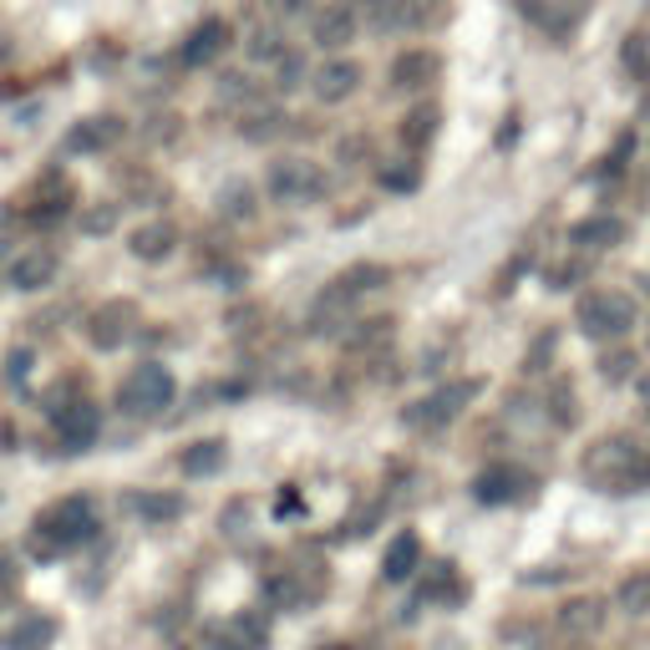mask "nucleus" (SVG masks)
Wrapping results in <instances>:
<instances>
[{"label": "nucleus", "mask_w": 650, "mask_h": 650, "mask_svg": "<svg viewBox=\"0 0 650 650\" xmlns=\"http://www.w3.org/2000/svg\"><path fill=\"white\" fill-rule=\"evenodd\" d=\"M640 468H646V453H640V443H625V437L590 447V458H585V478L605 493H625L630 483L640 488Z\"/></svg>", "instance_id": "obj_1"}, {"label": "nucleus", "mask_w": 650, "mask_h": 650, "mask_svg": "<svg viewBox=\"0 0 650 650\" xmlns=\"http://www.w3.org/2000/svg\"><path fill=\"white\" fill-rule=\"evenodd\" d=\"M92 529H97V518H92L87 498L57 503V508L36 523V554H61V549H76L82 539H92Z\"/></svg>", "instance_id": "obj_2"}, {"label": "nucleus", "mask_w": 650, "mask_h": 650, "mask_svg": "<svg viewBox=\"0 0 650 650\" xmlns=\"http://www.w3.org/2000/svg\"><path fill=\"white\" fill-rule=\"evenodd\" d=\"M636 325V300L621 296V290H594L590 300H579V330L585 336H625Z\"/></svg>", "instance_id": "obj_3"}, {"label": "nucleus", "mask_w": 650, "mask_h": 650, "mask_svg": "<svg viewBox=\"0 0 650 650\" xmlns=\"http://www.w3.org/2000/svg\"><path fill=\"white\" fill-rule=\"evenodd\" d=\"M118 401L128 407V412H162L168 401H173V376L162 366H137L128 382H122V392H118Z\"/></svg>", "instance_id": "obj_4"}, {"label": "nucleus", "mask_w": 650, "mask_h": 650, "mask_svg": "<svg viewBox=\"0 0 650 650\" xmlns=\"http://www.w3.org/2000/svg\"><path fill=\"white\" fill-rule=\"evenodd\" d=\"M325 189H330V178H325L315 162H300V158L275 162V173H269V193H275V198H290V204L321 198Z\"/></svg>", "instance_id": "obj_5"}, {"label": "nucleus", "mask_w": 650, "mask_h": 650, "mask_svg": "<svg viewBox=\"0 0 650 650\" xmlns=\"http://www.w3.org/2000/svg\"><path fill=\"white\" fill-rule=\"evenodd\" d=\"M57 428H61L67 453H87V447L97 443V432H103V407H92V401H72V407H61Z\"/></svg>", "instance_id": "obj_6"}, {"label": "nucleus", "mask_w": 650, "mask_h": 650, "mask_svg": "<svg viewBox=\"0 0 650 650\" xmlns=\"http://www.w3.org/2000/svg\"><path fill=\"white\" fill-rule=\"evenodd\" d=\"M128 330H133V305L128 300H107L103 311L87 321V340L103 346V351H118L122 340H128Z\"/></svg>", "instance_id": "obj_7"}, {"label": "nucleus", "mask_w": 650, "mask_h": 650, "mask_svg": "<svg viewBox=\"0 0 650 650\" xmlns=\"http://www.w3.org/2000/svg\"><path fill=\"white\" fill-rule=\"evenodd\" d=\"M437 72H443V61L432 57V51H401V57L392 61V87L397 92H422Z\"/></svg>", "instance_id": "obj_8"}, {"label": "nucleus", "mask_w": 650, "mask_h": 650, "mask_svg": "<svg viewBox=\"0 0 650 650\" xmlns=\"http://www.w3.org/2000/svg\"><path fill=\"white\" fill-rule=\"evenodd\" d=\"M478 397V382H453V386H443L432 401H422V412H412V422H428V428H443L447 417L458 412L462 401H473Z\"/></svg>", "instance_id": "obj_9"}, {"label": "nucleus", "mask_w": 650, "mask_h": 650, "mask_svg": "<svg viewBox=\"0 0 650 650\" xmlns=\"http://www.w3.org/2000/svg\"><path fill=\"white\" fill-rule=\"evenodd\" d=\"M361 82V67L356 61H325L321 72H315V97L321 103H346Z\"/></svg>", "instance_id": "obj_10"}, {"label": "nucleus", "mask_w": 650, "mask_h": 650, "mask_svg": "<svg viewBox=\"0 0 650 650\" xmlns=\"http://www.w3.org/2000/svg\"><path fill=\"white\" fill-rule=\"evenodd\" d=\"M229 46V21H204L183 46V67H208Z\"/></svg>", "instance_id": "obj_11"}, {"label": "nucleus", "mask_w": 650, "mask_h": 650, "mask_svg": "<svg viewBox=\"0 0 650 650\" xmlns=\"http://www.w3.org/2000/svg\"><path fill=\"white\" fill-rule=\"evenodd\" d=\"M351 36H356V15L346 11V5H325V11L315 15V46H325V51H340Z\"/></svg>", "instance_id": "obj_12"}, {"label": "nucleus", "mask_w": 650, "mask_h": 650, "mask_svg": "<svg viewBox=\"0 0 650 650\" xmlns=\"http://www.w3.org/2000/svg\"><path fill=\"white\" fill-rule=\"evenodd\" d=\"M523 5H529V11L544 21V31H554V36H564L579 15L590 11V0H523Z\"/></svg>", "instance_id": "obj_13"}, {"label": "nucleus", "mask_w": 650, "mask_h": 650, "mask_svg": "<svg viewBox=\"0 0 650 650\" xmlns=\"http://www.w3.org/2000/svg\"><path fill=\"white\" fill-rule=\"evenodd\" d=\"M118 137H122L118 118H92V122H82V128H72L67 153H97V148H107V143H118Z\"/></svg>", "instance_id": "obj_14"}, {"label": "nucleus", "mask_w": 650, "mask_h": 650, "mask_svg": "<svg viewBox=\"0 0 650 650\" xmlns=\"http://www.w3.org/2000/svg\"><path fill=\"white\" fill-rule=\"evenodd\" d=\"M51 275H57V260L46 250H31V254H21L11 265V285L15 290H41V285H51Z\"/></svg>", "instance_id": "obj_15"}, {"label": "nucleus", "mask_w": 650, "mask_h": 650, "mask_svg": "<svg viewBox=\"0 0 650 650\" xmlns=\"http://www.w3.org/2000/svg\"><path fill=\"white\" fill-rule=\"evenodd\" d=\"M417 559H422L417 533H397V539H392V549H386V559H382V575L392 579V585H401V579L417 569Z\"/></svg>", "instance_id": "obj_16"}, {"label": "nucleus", "mask_w": 650, "mask_h": 650, "mask_svg": "<svg viewBox=\"0 0 650 650\" xmlns=\"http://www.w3.org/2000/svg\"><path fill=\"white\" fill-rule=\"evenodd\" d=\"M559 625L564 630H569V636H590V630H600V625H605V605H600V600H569V605L559 610Z\"/></svg>", "instance_id": "obj_17"}, {"label": "nucleus", "mask_w": 650, "mask_h": 650, "mask_svg": "<svg viewBox=\"0 0 650 650\" xmlns=\"http://www.w3.org/2000/svg\"><path fill=\"white\" fill-rule=\"evenodd\" d=\"M51 636H57V625L46 621V615H21V625L5 636V650H46Z\"/></svg>", "instance_id": "obj_18"}, {"label": "nucleus", "mask_w": 650, "mask_h": 650, "mask_svg": "<svg viewBox=\"0 0 650 650\" xmlns=\"http://www.w3.org/2000/svg\"><path fill=\"white\" fill-rule=\"evenodd\" d=\"M173 244H178L173 224H143V229L133 234V254H137V260H168Z\"/></svg>", "instance_id": "obj_19"}, {"label": "nucleus", "mask_w": 650, "mask_h": 650, "mask_svg": "<svg viewBox=\"0 0 650 650\" xmlns=\"http://www.w3.org/2000/svg\"><path fill=\"white\" fill-rule=\"evenodd\" d=\"M473 493H478V503H508L518 493V473L514 468H488V473H478Z\"/></svg>", "instance_id": "obj_20"}, {"label": "nucleus", "mask_w": 650, "mask_h": 650, "mask_svg": "<svg viewBox=\"0 0 650 650\" xmlns=\"http://www.w3.org/2000/svg\"><path fill=\"white\" fill-rule=\"evenodd\" d=\"M437 122H443L437 107H412L407 122H401V143H407V148H428L432 133H437Z\"/></svg>", "instance_id": "obj_21"}, {"label": "nucleus", "mask_w": 650, "mask_h": 650, "mask_svg": "<svg viewBox=\"0 0 650 650\" xmlns=\"http://www.w3.org/2000/svg\"><path fill=\"white\" fill-rule=\"evenodd\" d=\"M224 468V443L219 437H208V443H193L189 453H183V473L189 478H208Z\"/></svg>", "instance_id": "obj_22"}, {"label": "nucleus", "mask_w": 650, "mask_h": 650, "mask_svg": "<svg viewBox=\"0 0 650 650\" xmlns=\"http://www.w3.org/2000/svg\"><path fill=\"white\" fill-rule=\"evenodd\" d=\"M625 239V219H585L575 229V244H594V250H610V244H621Z\"/></svg>", "instance_id": "obj_23"}, {"label": "nucleus", "mask_w": 650, "mask_h": 650, "mask_svg": "<svg viewBox=\"0 0 650 650\" xmlns=\"http://www.w3.org/2000/svg\"><path fill=\"white\" fill-rule=\"evenodd\" d=\"M376 285H386V269L382 265H356V269H346L336 280V290L346 300H356V296H366V290H376Z\"/></svg>", "instance_id": "obj_24"}, {"label": "nucleus", "mask_w": 650, "mask_h": 650, "mask_svg": "<svg viewBox=\"0 0 650 650\" xmlns=\"http://www.w3.org/2000/svg\"><path fill=\"white\" fill-rule=\"evenodd\" d=\"M133 508L143 518H153V523H168V518L183 514V498H173V493H143V498H133Z\"/></svg>", "instance_id": "obj_25"}, {"label": "nucleus", "mask_w": 650, "mask_h": 650, "mask_svg": "<svg viewBox=\"0 0 650 650\" xmlns=\"http://www.w3.org/2000/svg\"><path fill=\"white\" fill-rule=\"evenodd\" d=\"M621 605L630 610V615H646L650 610V575H630L621 585Z\"/></svg>", "instance_id": "obj_26"}, {"label": "nucleus", "mask_w": 650, "mask_h": 650, "mask_svg": "<svg viewBox=\"0 0 650 650\" xmlns=\"http://www.w3.org/2000/svg\"><path fill=\"white\" fill-rule=\"evenodd\" d=\"M621 61H625V67H630L636 76H650V41H646V36H625Z\"/></svg>", "instance_id": "obj_27"}, {"label": "nucleus", "mask_w": 650, "mask_h": 650, "mask_svg": "<svg viewBox=\"0 0 650 650\" xmlns=\"http://www.w3.org/2000/svg\"><path fill=\"white\" fill-rule=\"evenodd\" d=\"M250 57H254V61H280V57H285L280 31H265V26L254 31V36H250Z\"/></svg>", "instance_id": "obj_28"}, {"label": "nucleus", "mask_w": 650, "mask_h": 650, "mask_svg": "<svg viewBox=\"0 0 650 650\" xmlns=\"http://www.w3.org/2000/svg\"><path fill=\"white\" fill-rule=\"evenodd\" d=\"M280 112H265V118H260V112H254L250 122H244V137H250V143H265V137H275L280 133Z\"/></svg>", "instance_id": "obj_29"}, {"label": "nucleus", "mask_w": 650, "mask_h": 650, "mask_svg": "<svg viewBox=\"0 0 650 650\" xmlns=\"http://www.w3.org/2000/svg\"><path fill=\"white\" fill-rule=\"evenodd\" d=\"M382 183L397 193H412L417 189V168H382Z\"/></svg>", "instance_id": "obj_30"}, {"label": "nucleus", "mask_w": 650, "mask_h": 650, "mask_svg": "<svg viewBox=\"0 0 650 650\" xmlns=\"http://www.w3.org/2000/svg\"><path fill=\"white\" fill-rule=\"evenodd\" d=\"M630 371H636V356H630V351H610L605 356V376H610V382H621V376H630Z\"/></svg>", "instance_id": "obj_31"}, {"label": "nucleus", "mask_w": 650, "mask_h": 650, "mask_svg": "<svg viewBox=\"0 0 650 650\" xmlns=\"http://www.w3.org/2000/svg\"><path fill=\"white\" fill-rule=\"evenodd\" d=\"M112 224H118V208H92L87 219H82V229H87V234H107Z\"/></svg>", "instance_id": "obj_32"}, {"label": "nucleus", "mask_w": 650, "mask_h": 650, "mask_svg": "<svg viewBox=\"0 0 650 650\" xmlns=\"http://www.w3.org/2000/svg\"><path fill=\"white\" fill-rule=\"evenodd\" d=\"M300 76H305V61H300V57H285V67H280V87H285V92L300 87Z\"/></svg>", "instance_id": "obj_33"}, {"label": "nucleus", "mask_w": 650, "mask_h": 650, "mask_svg": "<svg viewBox=\"0 0 650 650\" xmlns=\"http://www.w3.org/2000/svg\"><path fill=\"white\" fill-rule=\"evenodd\" d=\"M549 280H554V290H569V285L579 280V265H559V269H549Z\"/></svg>", "instance_id": "obj_34"}, {"label": "nucleus", "mask_w": 650, "mask_h": 650, "mask_svg": "<svg viewBox=\"0 0 650 650\" xmlns=\"http://www.w3.org/2000/svg\"><path fill=\"white\" fill-rule=\"evenodd\" d=\"M229 214H250V189H244V183L229 189Z\"/></svg>", "instance_id": "obj_35"}, {"label": "nucleus", "mask_w": 650, "mask_h": 650, "mask_svg": "<svg viewBox=\"0 0 650 650\" xmlns=\"http://www.w3.org/2000/svg\"><path fill=\"white\" fill-rule=\"evenodd\" d=\"M219 92H224V97H229V103H234V97H244V76H224V82H219Z\"/></svg>", "instance_id": "obj_36"}, {"label": "nucleus", "mask_w": 650, "mask_h": 650, "mask_svg": "<svg viewBox=\"0 0 650 650\" xmlns=\"http://www.w3.org/2000/svg\"><path fill=\"white\" fill-rule=\"evenodd\" d=\"M265 5H269L275 15H296L300 5H305V0H265Z\"/></svg>", "instance_id": "obj_37"}, {"label": "nucleus", "mask_w": 650, "mask_h": 650, "mask_svg": "<svg viewBox=\"0 0 650 650\" xmlns=\"http://www.w3.org/2000/svg\"><path fill=\"white\" fill-rule=\"evenodd\" d=\"M26 371H31V356L15 351V356H11V376H26Z\"/></svg>", "instance_id": "obj_38"}, {"label": "nucleus", "mask_w": 650, "mask_h": 650, "mask_svg": "<svg viewBox=\"0 0 650 650\" xmlns=\"http://www.w3.org/2000/svg\"><path fill=\"white\" fill-rule=\"evenodd\" d=\"M640 488H650V453H646V468H640Z\"/></svg>", "instance_id": "obj_39"}, {"label": "nucleus", "mask_w": 650, "mask_h": 650, "mask_svg": "<svg viewBox=\"0 0 650 650\" xmlns=\"http://www.w3.org/2000/svg\"><path fill=\"white\" fill-rule=\"evenodd\" d=\"M640 397H646V407H650V376H646V382H640Z\"/></svg>", "instance_id": "obj_40"}, {"label": "nucleus", "mask_w": 650, "mask_h": 650, "mask_svg": "<svg viewBox=\"0 0 650 650\" xmlns=\"http://www.w3.org/2000/svg\"><path fill=\"white\" fill-rule=\"evenodd\" d=\"M0 57H5V41H0Z\"/></svg>", "instance_id": "obj_41"}, {"label": "nucleus", "mask_w": 650, "mask_h": 650, "mask_svg": "<svg viewBox=\"0 0 650 650\" xmlns=\"http://www.w3.org/2000/svg\"><path fill=\"white\" fill-rule=\"evenodd\" d=\"M330 650H340V646H330Z\"/></svg>", "instance_id": "obj_42"}, {"label": "nucleus", "mask_w": 650, "mask_h": 650, "mask_svg": "<svg viewBox=\"0 0 650 650\" xmlns=\"http://www.w3.org/2000/svg\"><path fill=\"white\" fill-rule=\"evenodd\" d=\"M193 650H198V646H193Z\"/></svg>", "instance_id": "obj_43"}]
</instances>
